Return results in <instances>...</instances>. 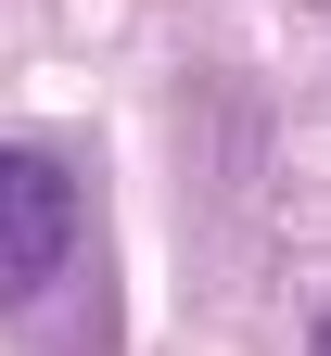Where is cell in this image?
I'll use <instances>...</instances> for the list:
<instances>
[{"label":"cell","instance_id":"6da1fadb","mask_svg":"<svg viewBox=\"0 0 331 356\" xmlns=\"http://www.w3.org/2000/svg\"><path fill=\"white\" fill-rule=\"evenodd\" d=\"M64 254H77V191H64V165L26 153V140H0V318H13V331H38Z\"/></svg>","mask_w":331,"mask_h":356},{"label":"cell","instance_id":"7a4b0ae2","mask_svg":"<svg viewBox=\"0 0 331 356\" xmlns=\"http://www.w3.org/2000/svg\"><path fill=\"white\" fill-rule=\"evenodd\" d=\"M318 356H331V331H318Z\"/></svg>","mask_w":331,"mask_h":356}]
</instances>
